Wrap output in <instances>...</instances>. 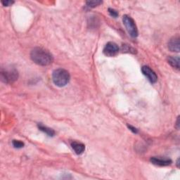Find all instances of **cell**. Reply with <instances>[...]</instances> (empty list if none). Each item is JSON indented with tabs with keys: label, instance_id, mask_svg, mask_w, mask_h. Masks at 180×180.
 Wrapping results in <instances>:
<instances>
[{
	"label": "cell",
	"instance_id": "14",
	"mask_svg": "<svg viewBox=\"0 0 180 180\" xmlns=\"http://www.w3.org/2000/svg\"><path fill=\"white\" fill-rule=\"evenodd\" d=\"M108 11H109V14L111 16H113V17H114V18L118 17V12L116 10L113 9H110V8H109V10H108Z\"/></svg>",
	"mask_w": 180,
	"mask_h": 180
},
{
	"label": "cell",
	"instance_id": "8",
	"mask_svg": "<svg viewBox=\"0 0 180 180\" xmlns=\"http://www.w3.org/2000/svg\"><path fill=\"white\" fill-rule=\"evenodd\" d=\"M168 49L171 51L179 52V37L174 36L172 37L168 41Z\"/></svg>",
	"mask_w": 180,
	"mask_h": 180
},
{
	"label": "cell",
	"instance_id": "7",
	"mask_svg": "<svg viewBox=\"0 0 180 180\" xmlns=\"http://www.w3.org/2000/svg\"><path fill=\"white\" fill-rule=\"evenodd\" d=\"M150 160L153 164L158 166H168L172 163L170 159L163 157H152Z\"/></svg>",
	"mask_w": 180,
	"mask_h": 180
},
{
	"label": "cell",
	"instance_id": "4",
	"mask_svg": "<svg viewBox=\"0 0 180 180\" xmlns=\"http://www.w3.org/2000/svg\"><path fill=\"white\" fill-rule=\"evenodd\" d=\"M123 21L124 27L130 36L132 37H137L138 36V30L134 21L130 16L124 15L123 16Z\"/></svg>",
	"mask_w": 180,
	"mask_h": 180
},
{
	"label": "cell",
	"instance_id": "5",
	"mask_svg": "<svg viewBox=\"0 0 180 180\" xmlns=\"http://www.w3.org/2000/svg\"><path fill=\"white\" fill-rule=\"evenodd\" d=\"M103 51L106 56H114L119 52V47L117 44L113 42V41H109L106 44Z\"/></svg>",
	"mask_w": 180,
	"mask_h": 180
},
{
	"label": "cell",
	"instance_id": "6",
	"mask_svg": "<svg viewBox=\"0 0 180 180\" xmlns=\"http://www.w3.org/2000/svg\"><path fill=\"white\" fill-rule=\"evenodd\" d=\"M142 72L151 83H156L157 82V75L150 67H148L147 66H143L142 68Z\"/></svg>",
	"mask_w": 180,
	"mask_h": 180
},
{
	"label": "cell",
	"instance_id": "13",
	"mask_svg": "<svg viewBox=\"0 0 180 180\" xmlns=\"http://www.w3.org/2000/svg\"><path fill=\"white\" fill-rule=\"evenodd\" d=\"M12 144L13 146V147L16 148H21L24 146V143L19 140H13Z\"/></svg>",
	"mask_w": 180,
	"mask_h": 180
},
{
	"label": "cell",
	"instance_id": "3",
	"mask_svg": "<svg viewBox=\"0 0 180 180\" xmlns=\"http://www.w3.org/2000/svg\"><path fill=\"white\" fill-rule=\"evenodd\" d=\"M1 80L4 83H13L18 80V73L15 68L2 69Z\"/></svg>",
	"mask_w": 180,
	"mask_h": 180
},
{
	"label": "cell",
	"instance_id": "16",
	"mask_svg": "<svg viewBox=\"0 0 180 180\" xmlns=\"http://www.w3.org/2000/svg\"><path fill=\"white\" fill-rule=\"evenodd\" d=\"M127 127H128V128H129L130 130H131L132 132H133L134 133H136V134H137V133H138V129H137V128H135V127H132V125H129V124H128V125H127Z\"/></svg>",
	"mask_w": 180,
	"mask_h": 180
},
{
	"label": "cell",
	"instance_id": "15",
	"mask_svg": "<svg viewBox=\"0 0 180 180\" xmlns=\"http://www.w3.org/2000/svg\"><path fill=\"white\" fill-rule=\"evenodd\" d=\"M13 3H14V2L13 1H2V4L5 7L12 6Z\"/></svg>",
	"mask_w": 180,
	"mask_h": 180
},
{
	"label": "cell",
	"instance_id": "17",
	"mask_svg": "<svg viewBox=\"0 0 180 180\" xmlns=\"http://www.w3.org/2000/svg\"><path fill=\"white\" fill-rule=\"evenodd\" d=\"M177 128L179 129V117L177 118Z\"/></svg>",
	"mask_w": 180,
	"mask_h": 180
},
{
	"label": "cell",
	"instance_id": "9",
	"mask_svg": "<svg viewBox=\"0 0 180 180\" xmlns=\"http://www.w3.org/2000/svg\"><path fill=\"white\" fill-rule=\"evenodd\" d=\"M71 146L75 153L77 155L82 154L85 151V146L81 142H73L71 143Z\"/></svg>",
	"mask_w": 180,
	"mask_h": 180
},
{
	"label": "cell",
	"instance_id": "18",
	"mask_svg": "<svg viewBox=\"0 0 180 180\" xmlns=\"http://www.w3.org/2000/svg\"><path fill=\"white\" fill-rule=\"evenodd\" d=\"M179 158L177 160V167L179 168Z\"/></svg>",
	"mask_w": 180,
	"mask_h": 180
},
{
	"label": "cell",
	"instance_id": "10",
	"mask_svg": "<svg viewBox=\"0 0 180 180\" xmlns=\"http://www.w3.org/2000/svg\"><path fill=\"white\" fill-rule=\"evenodd\" d=\"M168 63L172 67L176 68L177 70L179 69V56H170L168 58Z\"/></svg>",
	"mask_w": 180,
	"mask_h": 180
},
{
	"label": "cell",
	"instance_id": "2",
	"mask_svg": "<svg viewBox=\"0 0 180 180\" xmlns=\"http://www.w3.org/2000/svg\"><path fill=\"white\" fill-rule=\"evenodd\" d=\"M70 78V73L65 69H56L52 73V80L54 84L59 87H65L68 83Z\"/></svg>",
	"mask_w": 180,
	"mask_h": 180
},
{
	"label": "cell",
	"instance_id": "12",
	"mask_svg": "<svg viewBox=\"0 0 180 180\" xmlns=\"http://www.w3.org/2000/svg\"><path fill=\"white\" fill-rule=\"evenodd\" d=\"M102 4L101 1H88L86 2V7L88 8H95Z\"/></svg>",
	"mask_w": 180,
	"mask_h": 180
},
{
	"label": "cell",
	"instance_id": "1",
	"mask_svg": "<svg viewBox=\"0 0 180 180\" xmlns=\"http://www.w3.org/2000/svg\"><path fill=\"white\" fill-rule=\"evenodd\" d=\"M32 61L39 66H46L53 62L54 58L49 51L41 47L34 48L30 53Z\"/></svg>",
	"mask_w": 180,
	"mask_h": 180
},
{
	"label": "cell",
	"instance_id": "19",
	"mask_svg": "<svg viewBox=\"0 0 180 180\" xmlns=\"http://www.w3.org/2000/svg\"><path fill=\"white\" fill-rule=\"evenodd\" d=\"M130 49H132V47H129V50H130ZM124 51H128V50H129V49H124Z\"/></svg>",
	"mask_w": 180,
	"mask_h": 180
},
{
	"label": "cell",
	"instance_id": "11",
	"mask_svg": "<svg viewBox=\"0 0 180 180\" xmlns=\"http://www.w3.org/2000/svg\"><path fill=\"white\" fill-rule=\"evenodd\" d=\"M37 126H38V128L40 129L41 132L46 133V134H47L48 136H49V137H54V134H55L54 130H53L51 128H49V127L44 126L41 124H38Z\"/></svg>",
	"mask_w": 180,
	"mask_h": 180
}]
</instances>
